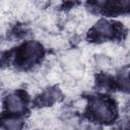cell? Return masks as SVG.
<instances>
[{
  "instance_id": "2",
  "label": "cell",
  "mask_w": 130,
  "mask_h": 130,
  "mask_svg": "<svg viewBox=\"0 0 130 130\" xmlns=\"http://www.w3.org/2000/svg\"><path fill=\"white\" fill-rule=\"evenodd\" d=\"M41 55H42L41 46L36 42H29L24 46L20 54L21 62L23 65H31L40 58Z\"/></svg>"
},
{
  "instance_id": "6",
  "label": "cell",
  "mask_w": 130,
  "mask_h": 130,
  "mask_svg": "<svg viewBox=\"0 0 130 130\" xmlns=\"http://www.w3.org/2000/svg\"><path fill=\"white\" fill-rule=\"evenodd\" d=\"M86 130H100V128H99L98 126H95V125H91V126H89Z\"/></svg>"
},
{
  "instance_id": "4",
  "label": "cell",
  "mask_w": 130,
  "mask_h": 130,
  "mask_svg": "<svg viewBox=\"0 0 130 130\" xmlns=\"http://www.w3.org/2000/svg\"><path fill=\"white\" fill-rule=\"evenodd\" d=\"M6 106L12 113H19L24 109L23 101L17 94H10L6 100Z\"/></svg>"
},
{
  "instance_id": "1",
  "label": "cell",
  "mask_w": 130,
  "mask_h": 130,
  "mask_svg": "<svg viewBox=\"0 0 130 130\" xmlns=\"http://www.w3.org/2000/svg\"><path fill=\"white\" fill-rule=\"evenodd\" d=\"M91 112L96 119L103 122H109L114 118L113 107L104 99H96L91 103Z\"/></svg>"
},
{
  "instance_id": "3",
  "label": "cell",
  "mask_w": 130,
  "mask_h": 130,
  "mask_svg": "<svg viewBox=\"0 0 130 130\" xmlns=\"http://www.w3.org/2000/svg\"><path fill=\"white\" fill-rule=\"evenodd\" d=\"M93 31L99 38L108 39V38H112L115 35V27L112 22L103 19V20H100L94 25Z\"/></svg>"
},
{
  "instance_id": "5",
  "label": "cell",
  "mask_w": 130,
  "mask_h": 130,
  "mask_svg": "<svg viewBox=\"0 0 130 130\" xmlns=\"http://www.w3.org/2000/svg\"><path fill=\"white\" fill-rule=\"evenodd\" d=\"M21 125V120L18 118L10 117L3 120V126L6 130H20Z\"/></svg>"
}]
</instances>
